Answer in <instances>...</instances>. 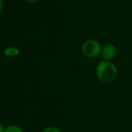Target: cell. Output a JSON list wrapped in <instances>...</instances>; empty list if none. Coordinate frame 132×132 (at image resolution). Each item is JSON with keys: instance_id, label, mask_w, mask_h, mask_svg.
Wrapping results in <instances>:
<instances>
[{"instance_id": "cell-1", "label": "cell", "mask_w": 132, "mask_h": 132, "mask_svg": "<svg viewBox=\"0 0 132 132\" xmlns=\"http://www.w3.org/2000/svg\"><path fill=\"white\" fill-rule=\"evenodd\" d=\"M96 75L101 82L110 84L117 79L118 69L113 62L103 60L96 67Z\"/></svg>"}, {"instance_id": "cell-2", "label": "cell", "mask_w": 132, "mask_h": 132, "mask_svg": "<svg viewBox=\"0 0 132 132\" xmlns=\"http://www.w3.org/2000/svg\"><path fill=\"white\" fill-rule=\"evenodd\" d=\"M102 47L103 46L98 40L89 39L83 42L81 46V51L84 56L93 59L100 56Z\"/></svg>"}, {"instance_id": "cell-3", "label": "cell", "mask_w": 132, "mask_h": 132, "mask_svg": "<svg viewBox=\"0 0 132 132\" xmlns=\"http://www.w3.org/2000/svg\"><path fill=\"white\" fill-rule=\"evenodd\" d=\"M117 53V49L115 45L112 43H107L102 47V51L100 56L103 58V60L111 61L115 58Z\"/></svg>"}, {"instance_id": "cell-4", "label": "cell", "mask_w": 132, "mask_h": 132, "mask_svg": "<svg viewBox=\"0 0 132 132\" xmlns=\"http://www.w3.org/2000/svg\"><path fill=\"white\" fill-rule=\"evenodd\" d=\"M19 54V50L16 46H9L5 48L4 50V55L6 57H15Z\"/></svg>"}, {"instance_id": "cell-5", "label": "cell", "mask_w": 132, "mask_h": 132, "mask_svg": "<svg viewBox=\"0 0 132 132\" xmlns=\"http://www.w3.org/2000/svg\"><path fill=\"white\" fill-rule=\"evenodd\" d=\"M5 132H23L22 128L16 125H10L5 128Z\"/></svg>"}, {"instance_id": "cell-6", "label": "cell", "mask_w": 132, "mask_h": 132, "mask_svg": "<svg viewBox=\"0 0 132 132\" xmlns=\"http://www.w3.org/2000/svg\"><path fill=\"white\" fill-rule=\"evenodd\" d=\"M42 132H61V130H59L58 128H57L56 127L54 126H48L46 127L45 128H44V130Z\"/></svg>"}, {"instance_id": "cell-7", "label": "cell", "mask_w": 132, "mask_h": 132, "mask_svg": "<svg viewBox=\"0 0 132 132\" xmlns=\"http://www.w3.org/2000/svg\"><path fill=\"white\" fill-rule=\"evenodd\" d=\"M39 0H26V2H27L28 3H36Z\"/></svg>"}, {"instance_id": "cell-8", "label": "cell", "mask_w": 132, "mask_h": 132, "mask_svg": "<svg viewBox=\"0 0 132 132\" xmlns=\"http://www.w3.org/2000/svg\"><path fill=\"white\" fill-rule=\"evenodd\" d=\"M2 9H3V2L2 0H0V12L2 11Z\"/></svg>"}, {"instance_id": "cell-9", "label": "cell", "mask_w": 132, "mask_h": 132, "mask_svg": "<svg viewBox=\"0 0 132 132\" xmlns=\"http://www.w3.org/2000/svg\"><path fill=\"white\" fill-rule=\"evenodd\" d=\"M0 132H5V128L1 123H0Z\"/></svg>"}]
</instances>
